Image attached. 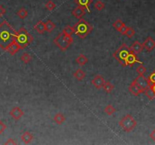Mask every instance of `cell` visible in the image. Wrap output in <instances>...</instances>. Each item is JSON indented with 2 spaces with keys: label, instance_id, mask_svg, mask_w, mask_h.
Instances as JSON below:
<instances>
[{
  "label": "cell",
  "instance_id": "obj_41",
  "mask_svg": "<svg viewBox=\"0 0 155 145\" xmlns=\"http://www.w3.org/2000/svg\"><path fill=\"white\" fill-rule=\"evenodd\" d=\"M151 88H152V90H153L154 92V94H155V83L154 84H152L151 86Z\"/></svg>",
  "mask_w": 155,
  "mask_h": 145
},
{
  "label": "cell",
  "instance_id": "obj_1",
  "mask_svg": "<svg viewBox=\"0 0 155 145\" xmlns=\"http://www.w3.org/2000/svg\"><path fill=\"white\" fill-rule=\"evenodd\" d=\"M16 31L7 20H3L0 24V48L5 51L10 43L15 41Z\"/></svg>",
  "mask_w": 155,
  "mask_h": 145
},
{
  "label": "cell",
  "instance_id": "obj_21",
  "mask_svg": "<svg viewBox=\"0 0 155 145\" xmlns=\"http://www.w3.org/2000/svg\"><path fill=\"white\" fill-rule=\"evenodd\" d=\"M73 76L76 79L80 80L81 81V80H82L85 77V73H84V72L82 69L79 68V69H77L76 70H75V72L73 73Z\"/></svg>",
  "mask_w": 155,
  "mask_h": 145
},
{
  "label": "cell",
  "instance_id": "obj_8",
  "mask_svg": "<svg viewBox=\"0 0 155 145\" xmlns=\"http://www.w3.org/2000/svg\"><path fill=\"white\" fill-rule=\"evenodd\" d=\"M105 79L101 75H96L94 78L91 80V83H92L93 86L95 87L97 89H100V88H103L104 83H105Z\"/></svg>",
  "mask_w": 155,
  "mask_h": 145
},
{
  "label": "cell",
  "instance_id": "obj_17",
  "mask_svg": "<svg viewBox=\"0 0 155 145\" xmlns=\"http://www.w3.org/2000/svg\"><path fill=\"white\" fill-rule=\"evenodd\" d=\"M21 138L22 141L24 142V144H26L31 143V142L32 141L33 139H34V136H33L32 134H31V132H27V131L23 132V134L21 135Z\"/></svg>",
  "mask_w": 155,
  "mask_h": 145
},
{
  "label": "cell",
  "instance_id": "obj_30",
  "mask_svg": "<svg viewBox=\"0 0 155 145\" xmlns=\"http://www.w3.org/2000/svg\"><path fill=\"white\" fill-rule=\"evenodd\" d=\"M62 33L64 34L72 36V34L74 33L73 27H71V26H66V27L62 30Z\"/></svg>",
  "mask_w": 155,
  "mask_h": 145
},
{
  "label": "cell",
  "instance_id": "obj_14",
  "mask_svg": "<svg viewBox=\"0 0 155 145\" xmlns=\"http://www.w3.org/2000/svg\"><path fill=\"white\" fill-rule=\"evenodd\" d=\"M129 48L131 51H132L133 53H135V54H139L140 52H142V50L144 49L142 43H141V42H138V41H135Z\"/></svg>",
  "mask_w": 155,
  "mask_h": 145
},
{
  "label": "cell",
  "instance_id": "obj_10",
  "mask_svg": "<svg viewBox=\"0 0 155 145\" xmlns=\"http://www.w3.org/2000/svg\"><path fill=\"white\" fill-rule=\"evenodd\" d=\"M129 91L133 95H135V96H138L140 94H142V93H143L144 91H145L144 89H142V88H141L138 84H136L134 81H133L132 83H131V85L129 86Z\"/></svg>",
  "mask_w": 155,
  "mask_h": 145
},
{
  "label": "cell",
  "instance_id": "obj_9",
  "mask_svg": "<svg viewBox=\"0 0 155 145\" xmlns=\"http://www.w3.org/2000/svg\"><path fill=\"white\" fill-rule=\"evenodd\" d=\"M9 115L14 120H18L24 116V111L19 107H15L10 110Z\"/></svg>",
  "mask_w": 155,
  "mask_h": 145
},
{
  "label": "cell",
  "instance_id": "obj_39",
  "mask_svg": "<svg viewBox=\"0 0 155 145\" xmlns=\"http://www.w3.org/2000/svg\"><path fill=\"white\" fill-rule=\"evenodd\" d=\"M150 138L152 139V140L154 141H155V128H154V129L152 130V132H151Z\"/></svg>",
  "mask_w": 155,
  "mask_h": 145
},
{
  "label": "cell",
  "instance_id": "obj_27",
  "mask_svg": "<svg viewBox=\"0 0 155 145\" xmlns=\"http://www.w3.org/2000/svg\"><path fill=\"white\" fill-rule=\"evenodd\" d=\"M21 61H23L24 64H27V63H29L30 61H31V54H28V53H27V52L23 53V54L21 55Z\"/></svg>",
  "mask_w": 155,
  "mask_h": 145
},
{
  "label": "cell",
  "instance_id": "obj_31",
  "mask_svg": "<svg viewBox=\"0 0 155 145\" xmlns=\"http://www.w3.org/2000/svg\"><path fill=\"white\" fill-rule=\"evenodd\" d=\"M94 8H95L97 10L101 11L102 9H104V8H105V4L99 0V1H97V2L94 3Z\"/></svg>",
  "mask_w": 155,
  "mask_h": 145
},
{
  "label": "cell",
  "instance_id": "obj_3",
  "mask_svg": "<svg viewBox=\"0 0 155 145\" xmlns=\"http://www.w3.org/2000/svg\"><path fill=\"white\" fill-rule=\"evenodd\" d=\"M74 33L78 36L81 39L84 38L90 33L93 30V27L91 24H89L87 21H86L84 19L80 20L73 26Z\"/></svg>",
  "mask_w": 155,
  "mask_h": 145
},
{
  "label": "cell",
  "instance_id": "obj_32",
  "mask_svg": "<svg viewBox=\"0 0 155 145\" xmlns=\"http://www.w3.org/2000/svg\"><path fill=\"white\" fill-rule=\"evenodd\" d=\"M146 67L142 64H140L139 66L136 68V72H138V75H143L146 72Z\"/></svg>",
  "mask_w": 155,
  "mask_h": 145
},
{
  "label": "cell",
  "instance_id": "obj_2",
  "mask_svg": "<svg viewBox=\"0 0 155 145\" xmlns=\"http://www.w3.org/2000/svg\"><path fill=\"white\" fill-rule=\"evenodd\" d=\"M15 41L20 46L21 49H24L33 41V36L27 32V30L24 27L20 28L16 31L15 34Z\"/></svg>",
  "mask_w": 155,
  "mask_h": 145
},
{
  "label": "cell",
  "instance_id": "obj_37",
  "mask_svg": "<svg viewBox=\"0 0 155 145\" xmlns=\"http://www.w3.org/2000/svg\"><path fill=\"white\" fill-rule=\"evenodd\" d=\"M4 144L5 145H14V144H17V142L15 141V140L14 139H12V138H9L8 139V140L6 141L4 143Z\"/></svg>",
  "mask_w": 155,
  "mask_h": 145
},
{
  "label": "cell",
  "instance_id": "obj_25",
  "mask_svg": "<svg viewBox=\"0 0 155 145\" xmlns=\"http://www.w3.org/2000/svg\"><path fill=\"white\" fill-rule=\"evenodd\" d=\"M125 25H126V24H125L124 23H123V21L120 20V19H118V20H116V21H115V22L112 24V26H113V27H114V28L116 29L117 31L120 30L122 27H124Z\"/></svg>",
  "mask_w": 155,
  "mask_h": 145
},
{
  "label": "cell",
  "instance_id": "obj_36",
  "mask_svg": "<svg viewBox=\"0 0 155 145\" xmlns=\"http://www.w3.org/2000/svg\"><path fill=\"white\" fill-rule=\"evenodd\" d=\"M5 129H6V125L3 122L0 120V134L3 133Z\"/></svg>",
  "mask_w": 155,
  "mask_h": 145
},
{
  "label": "cell",
  "instance_id": "obj_16",
  "mask_svg": "<svg viewBox=\"0 0 155 145\" xmlns=\"http://www.w3.org/2000/svg\"><path fill=\"white\" fill-rule=\"evenodd\" d=\"M93 0H75V2L78 5V6H81L87 9L89 12H90L89 9V5L92 3Z\"/></svg>",
  "mask_w": 155,
  "mask_h": 145
},
{
  "label": "cell",
  "instance_id": "obj_40",
  "mask_svg": "<svg viewBox=\"0 0 155 145\" xmlns=\"http://www.w3.org/2000/svg\"><path fill=\"white\" fill-rule=\"evenodd\" d=\"M126 29H127V27H126V25H125L124 27H122L121 30H120L119 32L121 34H123V35H125V33H126Z\"/></svg>",
  "mask_w": 155,
  "mask_h": 145
},
{
  "label": "cell",
  "instance_id": "obj_7",
  "mask_svg": "<svg viewBox=\"0 0 155 145\" xmlns=\"http://www.w3.org/2000/svg\"><path fill=\"white\" fill-rule=\"evenodd\" d=\"M134 82H135L136 84H138L142 89H144V91H145L147 88H148V87L151 86L148 79H147L146 77H145L144 75H138V76L134 79Z\"/></svg>",
  "mask_w": 155,
  "mask_h": 145
},
{
  "label": "cell",
  "instance_id": "obj_4",
  "mask_svg": "<svg viewBox=\"0 0 155 145\" xmlns=\"http://www.w3.org/2000/svg\"><path fill=\"white\" fill-rule=\"evenodd\" d=\"M131 52L130 48L125 43L122 44V46L113 53V57L119 61V64H121L123 67L126 66V59L129 54Z\"/></svg>",
  "mask_w": 155,
  "mask_h": 145
},
{
  "label": "cell",
  "instance_id": "obj_15",
  "mask_svg": "<svg viewBox=\"0 0 155 145\" xmlns=\"http://www.w3.org/2000/svg\"><path fill=\"white\" fill-rule=\"evenodd\" d=\"M72 15L75 16L76 18L81 19L83 17L84 14H85V9L84 8H82L81 6L76 7L75 9H73L72 12Z\"/></svg>",
  "mask_w": 155,
  "mask_h": 145
},
{
  "label": "cell",
  "instance_id": "obj_5",
  "mask_svg": "<svg viewBox=\"0 0 155 145\" xmlns=\"http://www.w3.org/2000/svg\"><path fill=\"white\" fill-rule=\"evenodd\" d=\"M119 125L125 132H129L135 128L137 125V122L131 115L126 114L119 121Z\"/></svg>",
  "mask_w": 155,
  "mask_h": 145
},
{
  "label": "cell",
  "instance_id": "obj_19",
  "mask_svg": "<svg viewBox=\"0 0 155 145\" xmlns=\"http://www.w3.org/2000/svg\"><path fill=\"white\" fill-rule=\"evenodd\" d=\"M65 115L62 113H57L56 114H55V116L53 117V120H54L55 123L58 125H61L65 121Z\"/></svg>",
  "mask_w": 155,
  "mask_h": 145
},
{
  "label": "cell",
  "instance_id": "obj_34",
  "mask_svg": "<svg viewBox=\"0 0 155 145\" xmlns=\"http://www.w3.org/2000/svg\"><path fill=\"white\" fill-rule=\"evenodd\" d=\"M148 80L149 83H150V86H151L152 84H154L155 83V71L152 72L150 75L148 77Z\"/></svg>",
  "mask_w": 155,
  "mask_h": 145
},
{
  "label": "cell",
  "instance_id": "obj_20",
  "mask_svg": "<svg viewBox=\"0 0 155 145\" xmlns=\"http://www.w3.org/2000/svg\"><path fill=\"white\" fill-rule=\"evenodd\" d=\"M75 61H76V63L79 64V65H80V66H84V65H85V64H87V61H88V59H87V57H86L85 55L81 54L78 56V57H77Z\"/></svg>",
  "mask_w": 155,
  "mask_h": 145
},
{
  "label": "cell",
  "instance_id": "obj_18",
  "mask_svg": "<svg viewBox=\"0 0 155 145\" xmlns=\"http://www.w3.org/2000/svg\"><path fill=\"white\" fill-rule=\"evenodd\" d=\"M34 29L40 34H43L46 31L45 29V23H43L42 20H39L37 22V24L34 26Z\"/></svg>",
  "mask_w": 155,
  "mask_h": 145
},
{
  "label": "cell",
  "instance_id": "obj_26",
  "mask_svg": "<svg viewBox=\"0 0 155 145\" xmlns=\"http://www.w3.org/2000/svg\"><path fill=\"white\" fill-rule=\"evenodd\" d=\"M104 112H105L107 115L110 116V115H112L115 112H116V109L112 107V105L108 104L105 107V108H104Z\"/></svg>",
  "mask_w": 155,
  "mask_h": 145
},
{
  "label": "cell",
  "instance_id": "obj_13",
  "mask_svg": "<svg viewBox=\"0 0 155 145\" xmlns=\"http://www.w3.org/2000/svg\"><path fill=\"white\" fill-rule=\"evenodd\" d=\"M20 49V46L18 45L17 42H16L15 41H13V42H12V43H10V44L8 46V47L5 49V51H8L11 55H14V54H15Z\"/></svg>",
  "mask_w": 155,
  "mask_h": 145
},
{
  "label": "cell",
  "instance_id": "obj_33",
  "mask_svg": "<svg viewBox=\"0 0 155 145\" xmlns=\"http://www.w3.org/2000/svg\"><path fill=\"white\" fill-rule=\"evenodd\" d=\"M45 7H46V9H47V10L53 11V9H55V7H56V4H55L53 1L50 0V1H48V2H46V5H45Z\"/></svg>",
  "mask_w": 155,
  "mask_h": 145
},
{
  "label": "cell",
  "instance_id": "obj_6",
  "mask_svg": "<svg viewBox=\"0 0 155 145\" xmlns=\"http://www.w3.org/2000/svg\"><path fill=\"white\" fill-rule=\"evenodd\" d=\"M53 42H54L55 44L58 46L62 51H65L69 47L70 45H71L69 42H68L65 40L64 36H63L62 33L59 34V35L53 39Z\"/></svg>",
  "mask_w": 155,
  "mask_h": 145
},
{
  "label": "cell",
  "instance_id": "obj_24",
  "mask_svg": "<svg viewBox=\"0 0 155 145\" xmlns=\"http://www.w3.org/2000/svg\"><path fill=\"white\" fill-rule=\"evenodd\" d=\"M56 27V24L50 20H48L46 23H45V29H46V31L47 32H51L52 30H53V29H55Z\"/></svg>",
  "mask_w": 155,
  "mask_h": 145
},
{
  "label": "cell",
  "instance_id": "obj_28",
  "mask_svg": "<svg viewBox=\"0 0 155 145\" xmlns=\"http://www.w3.org/2000/svg\"><path fill=\"white\" fill-rule=\"evenodd\" d=\"M27 14H28V12H27V11L25 9H24V8H21V9H19L17 12V15L21 19L25 18L27 16Z\"/></svg>",
  "mask_w": 155,
  "mask_h": 145
},
{
  "label": "cell",
  "instance_id": "obj_12",
  "mask_svg": "<svg viewBox=\"0 0 155 145\" xmlns=\"http://www.w3.org/2000/svg\"><path fill=\"white\" fill-rule=\"evenodd\" d=\"M144 49H146L148 51H151L155 48V41L151 36L147 37V39L142 43Z\"/></svg>",
  "mask_w": 155,
  "mask_h": 145
},
{
  "label": "cell",
  "instance_id": "obj_38",
  "mask_svg": "<svg viewBox=\"0 0 155 145\" xmlns=\"http://www.w3.org/2000/svg\"><path fill=\"white\" fill-rule=\"evenodd\" d=\"M5 12H6V11H5V9H4L3 6L0 5V17H2V16H3L4 14H5Z\"/></svg>",
  "mask_w": 155,
  "mask_h": 145
},
{
  "label": "cell",
  "instance_id": "obj_23",
  "mask_svg": "<svg viewBox=\"0 0 155 145\" xmlns=\"http://www.w3.org/2000/svg\"><path fill=\"white\" fill-rule=\"evenodd\" d=\"M145 95H146L147 97H148V98L149 100H154L155 98V94L154 92V91L152 90V88L150 87H148V88H147L145 90Z\"/></svg>",
  "mask_w": 155,
  "mask_h": 145
},
{
  "label": "cell",
  "instance_id": "obj_35",
  "mask_svg": "<svg viewBox=\"0 0 155 145\" xmlns=\"http://www.w3.org/2000/svg\"><path fill=\"white\" fill-rule=\"evenodd\" d=\"M63 36H64V38H65V40H66L68 42H69L70 44H72V42H73V38L72 37V36L67 35V34L63 33Z\"/></svg>",
  "mask_w": 155,
  "mask_h": 145
},
{
  "label": "cell",
  "instance_id": "obj_22",
  "mask_svg": "<svg viewBox=\"0 0 155 145\" xmlns=\"http://www.w3.org/2000/svg\"><path fill=\"white\" fill-rule=\"evenodd\" d=\"M114 88H115L114 86H113V85L109 81H106L105 83H104V86H103V88H104V91L107 93L111 92L112 90L114 89Z\"/></svg>",
  "mask_w": 155,
  "mask_h": 145
},
{
  "label": "cell",
  "instance_id": "obj_29",
  "mask_svg": "<svg viewBox=\"0 0 155 145\" xmlns=\"http://www.w3.org/2000/svg\"><path fill=\"white\" fill-rule=\"evenodd\" d=\"M135 34V30L133 28L130 27H127V29H126V31L125 33V35L127 36L128 38H131Z\"/></svg>",
  "mask_w": 155,
  "mask_h": 145
},
{
  "label": "cell",
  "instance_id": "obj_11",
  "mask_svg": "<svg viewBox=\"0 0 155 145\" xmlns=\"http://www.w3.org/2000/svg\"><path fill=\"white\" fill-rule=\"evenodd\" d=\"M135 63H140V64H142L141 61H139V60L138 59L137 57V54H135V53H133L132 51L129 54V55L127 56L126 59V66H133Z\"/></svg>",
  "mask_w": 155,
  "mask_h": 145
}]
</instances>
